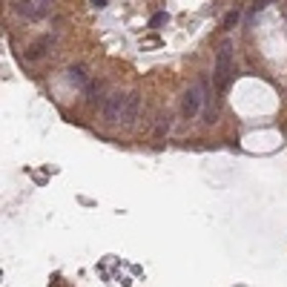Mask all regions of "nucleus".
<instances>
[{"mask_svg": "<svg viewBox=\"0 0 287 287\" xmlns=\"http://www.w3.org/2000/svg\"><path fill=\"white\" fill-rule=\"evenodd\" d=\"M230 75H233V43L224 40L218 55H215V66H213V80L218 89H227Z\"/></svg>", "mask_w": 287, "mask_h": 287, "instance_id": "nucleus-1", "label": "nucleus"}, {"mask_svg": "<svg viewBox=\"0 0 287 287\" xmlns=\"http://www.w3.org/2000/svg\"><path fill=\"white\" fill-rule=\"evenodd\" d=\"M204 100H207V80L201 78V80H195L184 92V98H181V112H184V118H195V115L201 112V107H204Z\"/></svg>", "mask_w": 287, "mask_h": 287, "instance_id": "nucleus-2", "label": "nucleus"}, {"mask_svg": "<svg viewBox=\"0 0 287 287\" xmlns=\"http://www.w3.org/2000/svg\"><path fill=\"white\" fill-rule=\"evenodd\" d=\"M124 107H127V95H121V92H109L107 98L100 100V115H104V121H109V124H121V118H124Z\"/></svg>", "mask_w": 287, "mask_h": 287, "instance_id": "nucleus-3", "label": "nucleus"}, {"mask_svg": "<svg viewBox=\"0 0 287 287\" xmlns=\"http://www.w3.org/2000/svg\"><path fill=\"white\" fill-rule=\"evenodd\" d=\"M17 14L26 20H43L52 12V0H17Z\"/></svg>", "mask_w": 287, "mask_h": 287, "instance_id": "nucleus-4", "label": "nucleus"}, {"mask_svg": "<svg viewBox=\"0 0 287 287\" xmlns=\"http://www.w3.org/2000/svg\"><path fill=\"white\" fill-rule=\"evenodd\" d=\"M138 109H141V95L129 92L127 95V107H124V118H121L124 127H132V124L138 121Z\"/></svg>", "mask_w": 287, "mask_h": 287, "instance_id": "nucleus-5", "label": "nucleus"}, {"mask_svg": "<svg viewBox=\"0 0 287 287\" xmlns=\"http://www.w3.org/2000/svg\"><path fill=\"white\" fill-rule=\"evenodd\" d=\"M66 80H69L75 89H80V92H86V86L92 84V80L84 75V69H80V66H69V69H66Z\"/></svg>", "mask_w": 287, "mask_h": 287, "instance_id": "nucleus-6", "label": "nucleus"}, {"mask_svg": "<svg viewBox=\"0 0 287 287\" xmlns=\"http://www.w3.org/2000/svg\"><path fill=\"white\" fill-rule=\"evenodd\" d=\"M49 46H52V37H40L37 43H32V46H29L26 57H29V60H37V57H43V52L49 49Z\"/></svg>", "mask_w": 287, "mask_h": 287, "instance_id": "nucleus-7", "label": "nucleus"}, {"mask_svg": "<svg viewBox=\"0 0 287 287\" xmlns=\"http://www.w3.org/2000/svg\"><path fill=\"white\" fill-rule=\"evenodd\" d=\"M170 129H172V115H161V118H158V127H155V135L164 138V135H170Z\"/></svg>", "mask_w": 287, "mask_h": 287, "instance_id": "nucleus-8", "label": "nucleus"}, {"mask_svg": "<svg viewBox=\"0 0 287 287\" xmlns=\"http://www.w3.org/2000/svg\"><path fill=\"white\" fill-rule=\"evenodd\" d=\"M164 23H170V14H167V12H155V14L150 17V26H152V29L164 26Z\"/></svg>", "mask_w": 287, "mask_h": 287, "instance_id": "nucleus-9", "label": "nucleus"}, {"mask_svg": "<svg viewBox=\"0 0 287 287\" xmlns=\"http://www.w3.org/2000/svg\"><path fill=\"white\" fill-rule=\"evenodd\" d=\"M270 3H273V0H253V9H250V14H253V17H256V14H258V12H264V9L270 6Z\"/></svg>", "mask_w": 287, "mask_h": 287, "instance_id": "nucleus-10", "label": "nucleus"}, {"mask_svg": "<svg viewBox=\"0 0 287 287\" xmlns=\"http://www.w3.org/2000/svg\"><path fill=\"white\" fill-rule=\"evenodd\" d=\"M238 17H241V12H238V9H236V12H230L227 17H224V29H233L238 23Z\"/></svg>", "mask_w": 287, "mask_h": 287, "instance_id": "nucleus-11", "label": "nucleus"}, {"mask_svg": "<svg viewBox=\"0 0 287 287\" xmlns=\"http://www.w3.org/2000/svg\"><path fill=\"white\" fill-rule=\"evenodd\" d=\"M107 3H109V0H92V6H95V9H104Z\"/></svg>", "mask_w": 287, "mask_h": 287, "instance_id": "nucleus-12", "label": "nucleus"}]
</instances>
